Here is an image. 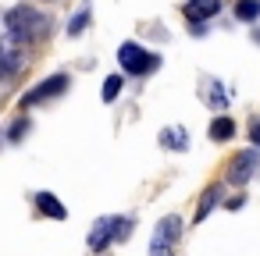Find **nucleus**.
Listing matches in <instances>:
<instances>
[{
    "label": "nucleus",
    "instance_id": "nucleus-1",
    "mask_svg": "<svg viewBox=\"0 0 260 256\" xmlns=\"http://www.w3.org/2000/svg\"><path fill=\"white\" fill-rule=\"evenodd\" d=\"M4 22H8V32H11V36H22V40H40V36H47V29H50L47 15H40V11L29 8V4L11 8Z\"/></svg>",
    "mask_w": 260,
    "mask_h": 256
},
{
    "label": "nucleus",
    "instance_id": "nucleus-2",
    "mask_svg": "<svg viewBox=\"0 0 260 256\" xmlns=\"http://www.w3.org/2000/svg\"><path fill=\"white\" fill-rule=\"evenodd\" d=\"M118 64H121V71H128V75H150V71H157L160 68V57L153 54V50H146V47H139V43H121L118 47Z\"/></svg>",
    "mask_w": 260,
    "mask_h": 256
},
{
    "label": "nucleus",
    "instance_id": "nucleus-3",
    "mask_svg": "<svg viewBox=\"0 0 260 256\" xmlns=\"http://www.w3.org/2000/svg\"><path fill=\"white\" fill-rule=\"evenodd\" d=\"M128 228H132L128 217H100V221L93 224V231H89V249H93V252L107 249L114 238H125Z\"/></svg>",
    "mask_w": 260,
    "mask_h": 256
},
{
    "label": "nucleus",
    "instance_id": "nucleus-4",
    "mask_svg": "<svg viewBox=\"0 0 260 256\" xmlns=\"http://www.w3.org/2000/svg\"><path fill=\"white\" fill-rule=\"evenodd\" d=\"M178 235H182V217L178 213H168L157 224L153 238H150V256H171V245L178 242Z\"/></svg>",
    "mask_w": 260,
    "mask_h": 256
},
{
    "label": "nucleus",
    "instance_id": "nucleus-5",
    "mask_svg": "<svg viewBox=\"0 0 260 256\" xmlns=\"http://www.w3.org/2000/svg\"><path fill=\"white\" fill-rule=\"evenodd\" d=\"M256 171H260V153L242 150V153H235V160L228 164V181H232V185H246Z\"/></svg>",
    "mask_w": 260,
    "mask_h": 256
},
{
    "label": "nucleus",
    "instance_id": "nucleus-6",
    "mask_svg": "<svg viewBox=\"0 0 260 256\" xmlns=\"http://www.w3.org/2000/svg\"><path fill=\"white\" fill-rule=\"evenodd\" d=\"M64 89H68V75H54V79H43L32 93H25L22 103H25V107H36V103H43V100H50V96H61Z\"/></svg>",
    "mask_w": 260,
    "mask_h": 256
},
{
    "label": "nucleus",
    "instance_id": "nucleus-7",
    "mask_svg": "<svg viewBox=\"0 0 260 256\" xmlns=\"http://www.w3.org/2000/svg\"><path fill=\"white\" fill-rule=\"evenodd\" d=\"M25 68V61H22V50L8 40V43H0V75L4 79H11V75H18Z\"/></svg>",
    "mask_w": 260,
    "mask_h": 256
},
{
    "label": "nucleus",
    "instance_id": "nucleus-8",
    "mask_svg": "<svg viewBox=\"0 0 260 256\" xmlns=\"http://www.w3.org/2000/svg\"><path fill=\"white\" fill-rule=\"evenodd\" d=\"M182 11H185L189 22H207V18H214L221 11V0H189Z\"/></svg>",
    "mask_w": 260,
    "mask_h": 256
},
{
    "label": "nucleus",
    "instance_id": "nucleus-9",
    "mask_svg": "<svg viewBox=\"0 0 260 256\" xmlns=\"http://www.w3.org/2000/svg\"><path fill=\"white\" fill-rule=\"evenodd\" d=\"M160 146L175 150V153H185L189 150V135L182 125H171V128H160Z\"/></svg>",
    "mask_w": 260,
    "mask_h": 256
},
{
    "label": "nucleus",
    "instance_id": "nucleus-10",
    "mask_svg": "<svg viewBox=\"0 0 260 256\" xmlns=\"http://www.w3.org/2000/svg\"><path fill=\"white\" fill-rule=\"evenodd\" d=\"M36 206L47 213V217H54V221H64L68 217V210H64V203L54 196V192H36Z\"/></svg>",
    "mask_w": 260,
    "mask_h": 256
},
{
    "label": "nucleus",
    "instance_id": "nucleus-11",
    "mask_svg": "<svg viewBox=\"0 0 260 256\" xmlns=\"http://www.w3.org/2000/svg\"><path fill=\"white\" fill-rule=\"evenodd\" d=\"M232 135H235V121L224 118V114H217V118L210 121V139H214V142H224V139H232Z\"/></svg>",
    "mask_w": 260,
    "mask_h": 256
},
{
    "label": "nucleus",
    "instance_id": "nucleus-12",
    "mask_svg": "<svg viewBox=\"0 0 260 256\" xmlns=\"http://www.w3.org/2000/svg\"><path fill=\"white\" fill-rule=\"evenodd\" d=\"M217 199H221V185H210L207 192H203V199H200V210H196V221H203L214 206H217Z\"/></svg>",
    "mask_w": 260,
    "mask_h": 256
},
{
    "label": "nucleus",
    "instance_id": "nucleus-13",
    "mask_svg": "<svg viewBox=\"0 0 260 256\" xmlns=\"http://www.w3.org/2000/svg\"><path fill=\"white\" fill-rule=\"evenodd\" d=\"M235 18L239 22H256L260 18V0H239V4H235Z\"/></svg>",
    "mask_w": 260,
    "mask_h": 256
},
{
    "label": "nucleus",
    "instance_id": "nucleus-14",
    "mask_svg": "<svg viewBox=\"0 0 260 256\" xmlns=\"http://www.w3.org/2000/svg\"><path fill=\"white\" fill-rule=\"evenodd\" d=\"M118 93H121V75H107L100 86V100L111 103V100H118Z\"/></svg>",
    "mask_w": 260,
    "mask_h": 256
},
{
    "label": "nucleus",
    "instance_id": "nucleus-15",
    "mask_svg": "<svg viewBox=\"0 0 260 256\" xmlns=\"http://www.w3.org/2000/svg\"><path fill=\"white\" fill-rule=\"evenodd\" d=\"M203 100H207L214 111H224V103H228V96L217 89V82H207V86H203Z\"/></svg>",
    "mask_w": 260,
    "mask_h": 256
},
{
    "label": "nucleus",
    "instance_id": "nucleus-16",
    "mask_svg": "<svg viewBox=\"0 0 260 256\" xmlns=\"http://www.w3.org/2000/svg\"><path fill=\"white\" fill-rule=\"evenodd\" d=\"M86 25H89V4H82V11L72 18V25H68V36H79V32H86Z\"/></svg>",
    "mask_w": 260,
    "mask_h": 256
},
{
    "label": "nucleus",
    "instance_id": "nucleus-17",
    "mask_svg": "<svg viewBox=\"0 0 260 256\" xmlns=\"http://www.w3.org/2000/svg\"><path fill=\"white\" fill-rule=\"evenodd\" d=\"M25 132H29V121H15L11 125V139H22Z\"/></svg>",
    "mask_w": 260,
    "mask_h": 256
},
{
    "label": "nucleus",
    "instance_id": "nucleus-18",
    "mask_svg": "<svg viewBox=\"0 0 260 256\" xmlns=\"http://www.w3.org/2000/svg\"><path fill=\"white\" fill-rule=\"evenodd\" d=\"M249 139L256 142V150H260V121H253V128H249Z\"/></svg>",
    "mask_w": 260,
    "mask_h": 256
}]
</instances>
